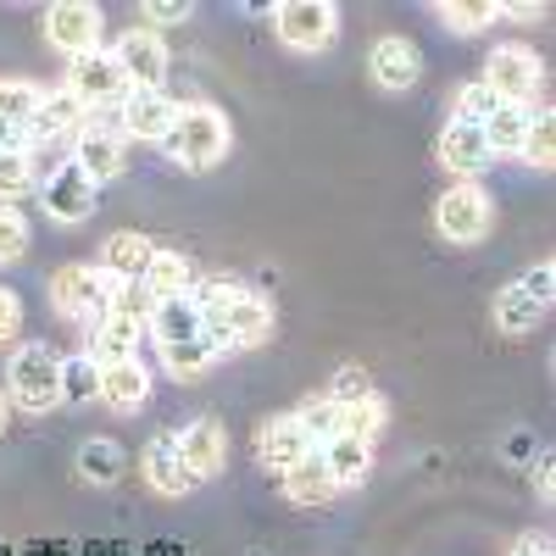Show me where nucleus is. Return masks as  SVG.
Wrapping results in <instances>:
<instances>
[{"instance_id": "obj_42", "label": "nucleus", "mask_w": 556, "mask_h": 556, "mask_svg": "<svg viewBox=\"0 0 556 556\" xmlns=\"http://www.w3.org/2000/svg\"><path fill=\"white\" fill-rule=\"evenodd\" d=\"M190 0H146V17L151 23H190Z\"/></svg>"}, {"instance_id": "obj_36", "label": "nucleus", "mask_w": 556, "mask_h": 556, "mask_svg": "<svg viewBox=\"0 0 556 556\" xmlns=\"http://www.w3.org/2000/svg\"><path fill=\"white\" fill-rule=\"evenodd\" d=\"M39 101H45V89H34L23 78H7V84H0V123L28 128V117L39 112Z\"/></svg>"}, {"instance_id": "obj_28", "label": "nucleus", "mask_w": 556, "mask_h": 556, "mask_svg": "<svg viewBox=\"0 0 556 556\" xmlns=\"http://www.w3.org/2000/svg\"><path fill=\"white\" fill-rule=\"evenodd\" d=\"M223 351H217V340L212 334H195V340H178V345H162V362H167V374H178V379H201L206 367L217 362Z\"/></svg>"}, {"instance_id": "obj_26", "label": "nucleus", "mask_w": 556, "mask_h": 556, "mask_svg": "<svg viewBox=\"0 0 556 556\" xmlns=\"http://www.w3.org/2000/svg\"><path fill=\"white\" fill-rule=\"evenodd\" d=\"M139 285H146L156 301H173V295H190V285H195V267H190V256H178V251H156Z\"/></svg>"}, {"instance_id": "obj_2", "label": "nucleus", "mask_w": 556, "mask_h": 556, "mask_svg": "<svg viewBox=\"0 0 556 556\" xmlns=\"http://www.w3.org/2000/svg\"><path fill=\"white\" fill-rule=\"evenodd\" d=\"M228 146H235V128H228V117L217 106H184L178 112V128L167 134V151L178 167L190 173H206L228 156Z\"/></svg>"}, {"instance_id": "obj_30", "label": "nucleus", "mask_w": 556, "mask_h": 556, "mask_svg": "<svg viewBox=\"0 0 556 556\" xmlns=\"http://www.w3.org/2000/svg\"><path fill=\"white\" fill-rule=\"evenodd\" d=\"M62 401H67V406H89V401H101V362L89 356V351L62 362Z\"/></svg>"}, {"instance_id": "obj_8", "label": "nucleus", "mask_w": 556, "mask_h": 556, "mask_svg": "<svg viewBox=\"0 0 556 556\" xmlns=\"http://www.w3.org/2000/svg\"><path fill=\"white\" fill-rule=\"evenodd\" d=\"M273 34L290 51H323L340 34V7L334 0H285V7H273Z\"/></svg>"}, {"instance_id": "obj_44", "label": "nucleus", "mask_w": 556, "mask_h": 556, "mask_svg": "<svg viewBox=\"0 0 556 556\" xmlns=\"http://www.w3.org/2000/svg\"><path fill=\"white\" fill-rule=\"evenodd\" d=\"M513 556H551V540H545V534H523V540L513 545Z\"/></svg>"}, {"instance_id": "obj_27", "label": "nucleus", "mask_w": 556, "mask_h": 556, "mask_svg": "<svg viewBox=\"0 0 556 556\" xmlns=\"http://www.w3.org/2000/svg\"><path fill=\"white\" fill-rule=\"evenodd\" d=\"M151 256H156V245L146 235H112L106 251H101V273H112V278H146Z\"/></svg>"}, {"instance_id": "obj_20", "label": "nucleus", "mask_w": 556, "mask_h": 556, "mask_svg": "<svg viewBox=\"0 0 556 556\" xmlns=\"http://www.w3.org/2000/svg\"><path fill=\"white\" fill-rule=\"evenodd\" d=\"M440 162L451 167V173H462V178H473L479 167H490L495 156H490V139H484V128L479 123H445V134H440Z\"/></svg>"}, {"instance_id": "obj_45", "label": "nucleus", "mask_w": 556, "mask_h": 556, "mask_svg": "<svg viewBox=\"0 0 556 556\" xmlns=\"http://www.w3.org/2000/svg\"><path fill=\"white\" fill-rule=\"evenodd\" d=\"M17 146H28V139H23V128H12V123H0V151H17Z\"/></svg>"}, {"instance_id": "obj_3", "label": "nucleus", "mask_w": 556, "mask_h": 556, "mask_svg": "<svg viewBox=\"0 0 556 556\" xmlns=\"http://www.w3.org/2000/svg\"><path fill=\"white\" fill-rule=\"evenodd\" d=\"M551 295H556V262L529 267L523 278H513V285L501 290V301H495V329L513 334V340L534 334V323L551 312Z\"/></svg>"}, {"instance_id": "obj_46", "label": "nucleus", "mask_w": 556, "mask_h": 556, "mask_svg": "<svg viewBox=\"0 0 556 556\" xmlns=\"http://www.w3.org/2000/svg\"><path fill=\"white\" fill-rule=\"evenodd\" d=\"M0 429H7V401H0Z\"/></svg>"}, {"instance_id": "obj_22", "label": "nucleus", "mask_w": 556, "mask_h": 556, "mask_svg": "<svg viewBox=\"0 0 556 556\" xmlns=\"http://www.w3.org/2000/svg\"><path fill=\"white\" fill-rule=\"evenodd\" d=\"M139 340H146V323L106 312V317L96 323V334H89V356H96L101 367H112V362H134V356H139Z\"/></svg>"}, {"instance_id": "obj_14", "label": "nucleus", "mask_w": 556, "mask_h": 556, "mask_svg": "<svg viewBox=\"0 0 556 556\" xmlns=\"http://www.w3.org/2000/svg\"><path fill=\"white\" fill-rule=\"evenodd\" d=\"M256 456H262V468H273V473H290L301 456H312V440H306V429H301V417H295V412L267 417L262 434H256Z\"/></svg>"}, {"instance_id": "obj_25", "label": "nucleus", "mask_w": 556, "mask_h": 556, "mask_svg": "<svg viewBox=\"0 0 556 556\" xmlns=\"http://www.w3.org/2000/svg\"><path fill=\"white\" fill-rule=\"evenodd\" d=\"M278 479H285V495H290L295 506H323L329 495H340V490H334V479H329V468H323V456H317V451H312V456H301L295 468H290V473H278Z\"/></svg>"}, {"instance_id": "obj_5", "label": "nucleus", "mask_w": 556, "mask_h": 556, "mask_svg": "<svg viewBox=\"0 0 556 556\" xmlns=\"http://www.w3.org/2000/svg\"><path fill=\"white\" fill-rule=\"evenodd\" d=\"M7 390L23 412H51L62 401V356H51L45 345H23L7 367Z\"/></svg>"}, {"instance_id": "obj_6", "label": "nucleus", "mask_w": 556, "mask_h": 556, "mask_svg": "<svg viewBox=\"0 0 556 556\" xmlns=\"http://www.w3.org/2000/svg\"><path fill=\"white\" fill-rule=\"evenodd\" d=\"M479 84L490 89L501 106H529L534 89L545 84V62L529 51V45H501V51H490Z\"/></svg>"}, {"instance_id": "obj_10", "label": "nucleus", "mask_w": 556, "mask_h": 556, "mask_svg": "<svg viewBox=\"0 0 556 556\" xmlns=\"http://www.w3.org/2000/svg\"><path fill=\"white\" fill-rule=\"evenodd\" d=\"M112 62H117L128 89H162V78H167V45L151 28H134V34L117 39Z\"/></svg>"}, {"instance_id": "obj_12", "label": "nucleus", "mask_w": 556, "mask_h": 556, "mask_svg": "<svg viewBox=\"0 0 556 556\" xmlns=\"http://www.w3.org/2000/svg\"><path fill=\"white\" fill-rule=\"evenodd\" d=\"M67 89L84 101V106H112V101H128V84L112 62V51H89V56H73L67 67Z\"/></svg>"}, {"instance_id": "obj_1", "label": "nucleus", "mask_w": 556, "mask_h": 556, "mask_svg": "<svg viewBox=\"0 0 556 556\" xmlns=\"http://www.w3.org/2000/svg\"><path fill=\"white\" fill-rule=\"evenodd\" d=\"M195 306L206 317V334L217 340V351H251V345H267V334H273V306L262 295H251L245 285L212 278L206 290H195Z\"/></svg>"}, {"instance_id": "obj_16", "label": "nucleus", "mask_w": 556, "mask_h": 556, "mask_svg": "<svg viewBox=\"0 0 556 556\" xmlns=\"http://www.w3.org/2000/svg\"><path fill=\"white\" fill-rule=\"evenodd\" d=\"M84 117H89V106L62 84V89H51V96L39 101V112L28 117L23 139H28V146H51V139H62L67 128H84Z\"/></svg>"}, {"instance_id": "obj_11", "label": "nucleus", "mask_w": 556, "mask_h": 556, "mask_svg": "<svg viewBox=\"0 0 556 556\" xmlns=\"http://www.w3.org/2000/svg\"><path fill=\"white\" fill-rule=\"evenodd\" d=\"M45 217H56V223H84L89 212H96V184H89V173L67 156L51 178H45Z\"/></svg>"}, {"instance_id": "obj_40", "label": "nucleus", "mask_w": 556, "mask_h": 556, "mask_svg": "<svg viewBox=\"0 0 556 556\" xmlns=\"http://www.w3.org/2000/svg\"><path fill=\"white\" fill-rule=\"evenodd\" d=\"M367 395H374V384H367L362 367H340L334 384H329V401H334V406H356V401H367Z\"/></svg>"}, {"instance_id": "obj_13", "label": "nucleus", "mask_w": 556, "mask_h": 556, "mask_svg": "<svg viewBox=\"0 0 556 556\" xmlns=\"http://www.w3.org/2000/svg\"><path fill=\"white\" fill-rule=\"evenodd\" d=\"M178 128V101L162 96V89H128L123 101V139H156V146H167V134Z\"/></svg>"}, {"instance_id": "obj_21", "label": "nucleus", "mask_w": 556, "mask_h": 556, "mask_svg": "<svg viewBox=\"0 0 556 556\" xmlns=\"http://www.w3.org/2000/svg\"><path fill=\"white\" fill-rule=\"evenodd\" d=\"M146 334H151L156 345H178V340H195V334H206V317H201L195 295L156 301V312H151V323H146Z\"/></svg>"}, {"instance_id": "obj_24", "label": "nucleus", "mask_w": 556, "mask_h": 556, "mask_svg": "<svg viewBox=\"0 0 556 556\" xmlns=\"http://www.w3.org/2000/svg\"><path fill=\"white\" fill-rule=\"evenodd\" d=\"M317 456H323V468H329L334 490H356V484L367 479V468H374V445H362V440H351V434L329 440Z\"/></svg>"}, {"instance_id": "obj_9", "label": "nucleus", "mask_w": 556, "mask_h": 556, "mask_svg": "<svg viewBox=\"0 0 556 556\" xmlns=\"http://www.w3.org/2000/svg\"><path fill=\"white\" fill-rule=\"evenodd\" d=\"M45 39H51L62 56L101 51V7H89V0H56V7L45 12Z\"/></svg>"}, {"instance_id": "obj_32", "label": "nucleus", "mask_w": 556, "mask_h": 556, "mask_svg": "<svg viewBox=\"0 0 556 556\" xmlns=\"http://www.w3.org/2000/svg\"><path fill=\"white\" fill-rule=\"evenodd\" d=\"M384 424H390V406H384V395H367V401L345 406V417H340V434H351V440H362V445H374V440L384 434Z\"/></svg>"}, {"instance_id": "obj_31", "label": "nucleus", "mask_w": 556, "mask_h": 556, "mask_svg": "<svg viewBox=\"0 0 556 556\" xmlns=\"http://www.w3.org/2000/svg\"><path fill=\"white\" fill-rule=\"evenodd\" d=\"M123 468H128V456H123L117 440H89V445L78 451V473H84L89 484H117Z\"/></svg>"}, {"instance_id": "obj_39", "label": "nucleus", "mask_w": 556, "mask_h": 556, "mask_svg": "<svg viewBox=\"0 0 556 556\" xmlns=\"http://www.w3.org/2000/svg\"><path fill=\"white\" fill-rule=\"evenodd\" d=\"M495 106H501V101L490 96L484 84H462V89H456V123H479V128H484V123L495 117Z\"/></svg>"}, {"instance_id": "obj_29", "label": "nucleus", "mask_w": 556, "mask_h": 556, "mask_svg": "<svg viewBox=\"0 0 556 556\" xmlns=\"http://www.w3.org/2000/svg\"><path fill=\"white\" fill-rule=\"evenodd\" d=\"M529 106H495V117L484 123V139H490V156H518L523 134H529Z\"/></svg>"}, {"instance_id": "obj_19", "label": "nucleus", "mask_w": 556, "mask_h": 556, "mask_svg": "<svg viewBox=\"0 0 556 556\" xmlns=\"http://www.w3.org/2000/svg\"><path fill=\"white\" fill-rule=\"evenodd\" d=\"M178 456L190 462L195 479L223 473V462H228V429L217 424V417H201V424H190V429L178 434Z\"/></svg>"}, {"instance_id": "obj_7", "label": "nucleus", "mask_w": 556, "mask_h": 556, "mask_svg": "<svg viewBox=\"0 0 556 556\" xmlns=\"http://www.w3.org/2000/svg\"><path fill=\"white\" fill-rule=\"evenodd\" d=\"M490 223H495V206H490V195L479 190L473 178L451 184V190L440 195V206H434V228L451 245H479L490 235Z\"/></svg>"}, {"instance_id": "obj_34", "label": "nucleus", "mask_w": 556, "mask_h": 556, "mask_svg": "<svg viewBox=\"0 0 556 556\" xmlns=\"http://www.w3.org/2000/svg\"><path fill=\"white\" fill-rule=\"evenodd\" d=\"M518 156H523V162H534L540 173H545V167H556V117H551V112H534V117H529V134H523Z\"/></svg>"}, {"instance_id": "obj_4", "label": "nucleus", "mask_w": 556, "mask_h": 556, "mask_svg": "<svg viewBox=\"0 0 556 556\" xmlns=\"http://www.w3.org/2000/svg\"><path fill=\"white\" fill-rule=\"evenodd\" d=\"M106 301H112V273L89 267V262H67L56 278H51V306L73 323H96L106 317Z\"/></svg>"}, {"instance_id": "obj_35", "label": "nucleus", "mask_w": 556, "mask_h": 556, "mask_svg": "<svg viewBox=\"0 0 556 556\" xmlns=\"http://www.w3.org/2000/svg\"><path fill=\"white\" fill-rule=\"evenodd\" d=\"M495 17H501L495 0H445V7H440V23L456 28V34H479V28H490Z\"/></svg>"}, {"instance_id": "obj_38", "label": "nucleus", "mask_w": 556, "mask_h": 556, "mask_svg": "<svg viewBox=\"0 0 556 556\" xmlns=\"http://www.w3.org/2000/svg\"><path fill=\"white\" fill-rule=\"evenodd\" d=\"M34 178H39V167H34V151H28V146L0 151V201H12V195L34 190Z\"/></svg>"}, {"instance_id": "obj_18", "label": "nucleus", "mask_w": 556, "mask_h": 556, "mask_svg": "<svg viewBox=\"0 0 556 556\" xmlns=\"http://www.w3.org/2000/svg\"><path fill=\"white\" fill-rule=\"evenodd\" d=\"M367 67H374V84H379V89H412L417 73H424V56H417L412 39L384 34L374 51H367Z\"/></svg>"}, {"instance_id": "obj_37", "label": "nucleus", "mask_w": 556, "mask_h": 556, "mask_svg": "<svg viewBox=\"0 0 556 556\" xmlns=\"http://www.w3.org/2000/svg\"><path fill=\"white\" fill-rule=\"evenodd\" d=\"M106 312H117V317H134V323H151V312H156V295L139 285V278H112V301H106Z\"/></svg>"}, {"instance_id": "obj_43", "label": "nucleus", "mask_w": 556, "mask_h": 556, "mask_svg": "<svg viewBox=\"0 0 556 556\" xmlns=\"http://www.w3.org/2000/svg\"><path fill=\"white\" fill-rule=\"evenodd\" d=\"M23 329V301L12 290H0V340H12Z\"/></svg>"}, {"instance_id": "obj_17", "label": "nucleus", "mask_w": 556, "mask_h": 556, "mask_svg": "<svg viewBox=\"0 0 556 556\" xmlns=\"http://www.w3.org/2000/svg\"><path fill=\"white\" fill-rule=\"evenodd\" d=\"M73 162L89 173V184H106V178H117L128 167V139L117 128H84Z\"/></svg>"}, {"instance_id": "obj_33", "label": "nucleus", "mask_w": 556, "mask_h": 556, "mask_svg": "<svg viewBox=\"0 0 556 556\" xmlns=\"http://www.w3.org/2000/svg\"><path fill=\"white\" fill-rule=\"evenodd\" d=\"M295 417H301V429H306L312 451H323L329 440H340V417H345V406H334L329 395H323V401H306Z\"/></svg>"}, {"instance_id": "obj_23", "label": "nucleus", "mask_w": 556, "mask_h": 556, "mask_svg": "<svg viewBox=\"0 0 556 556\" xmlns=\"http://www.w3.org/2000/svg\"><path fill=\"white\" fill-rule=\"evenodd\" d=\"M146 395H151V374H146V362H112V367H101V401L112 406V412H134V406H146Z\"/></svg>"}, {"instance_id": "obj_41", "label": "nucleus", "mask_w": 556, "mask_h": 556, "mask_svg": "<svg viewBox=\"0 0 556 556\" xmlns=\"http://www.w3.org/2000/svg\"><path fill=\"white\" fill-rule=\"evenodd\" d=\"M23 251H28V223L12 206H0V262H17Z\"/></svg>"}, {"instance_id": "obj_15", "label": "nucleus", "mask_w": 556, "mask_h": 556, "mask_svg": "<svg viewBox=\"0 0 556 556\" xmlns=\"http://www.w3.org/2000/svg\"><path fill=\"white\" fill-rule=\"evenodd\" d=\"M139 468H146V479H151V490L156 495H190L201 479L190 473V462L178 456V434H156L151 445H146V456H139Z\"/></svg>"}]
</instances>
